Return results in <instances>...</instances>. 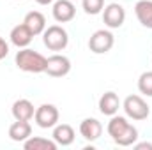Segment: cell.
I'll return each instance as SVG.
<instances>
[{
	"mask_svg": "<svg viewBox=\"0 0 152 150\" xmlns=\"http://www.w3.org/2000/svg\"><path fill=\"white\" fill-rule=\"evenodd\" d=\"M18 2H20V0H18Z\"/></svg>",
	"mask_w": 152,
	"mask_h": 150,
	"instance_id": "cell-24",
	"label": "cell"
},
{
	"mask_svg": "<svg viewBox=\"0 0 152 150\" xmlns=\"http://www.w3.org/2000/svg\"><path fill=\"white\" fill-rule=\"evenodd\" d=\"M9 39H11V42H12L18 50H21V48H27V46L32 42L34 34L27 28V25H25V23H20V25L12 27L11 34H9Z\"/></svg>",
	"mask_w": 152,
	"mask_h": 150,
	"instance_id": "cell-12",
	"label": "cell"
},
{
	"mask_svg": "<svg viewBox=\"0 0 152 150\" xmlns=\"http://www.w3.org/2000/svg\"><path fill=\"white\" fill-rule=\"evenodd\" d=\"M120 108V99L115 92H104L101 97H99V111L106 117H113L117 115Z\"/></svg>",
	"mask_w": 152,
	"mask_h": 150,
	"instance_id": "cell-15",
	"label": "cell"
},
{
	"mask_svg": "<svg viewBox=\"0 0 152 150\" xmlns=\"http://www.w3.org/2000/svg\"><path fill=\"white\" fill-rule=\"evenodd\" d=\"M133 147H134L136 150H143V149H147V150H152V143H145V141H143V143H134Z\"/></svg>",
	"mask_w": 152,
	"mask_h": 150,
	"instance_id": "cell-22",
	"label": "cell"
},
{
	"mask_svg": "<svg viewBox=\"0 0 152 150\" xmlns=\"http://www.w3.org/2000/svg\"><path fill=\"white\" fill-rule=\"evenodd\" d=\"M53 20L57 23H69L76 16V7L71 0H57L51 9Z\"/></svg>",
	"mask_w": 152,
	"mask_h": 150,
	"instance_id": "cell-9",
	"label": "cell"
},
{
	"mask_svg": "<svg viewBox=\"0 0 152 150\" xmlns=\"http://www.w3.org/2000/svg\"><path fill=\"white\" fill-rule=\"evenodd\" d=\"M9 55V44L5 42V39L0 36V60H4Z\"/></svg>",
	"mask_w": 152,
	"mask_h": 150,
	"instance_id": "cell-21",
	"label": "cell"
},
{
	"mask_svg": "<svg viewBox=\"0 0 152 150\" xmlns=\"http://www.w3.org/2000/svg\"><path fill=\"white\" fill-rule=\"evenodd\" d=\"M106 131L112 141L118 147H131L138 140V129L126 117H120V115H113L110 118Z\"/></svg>",
	"mask_w": 152,
	"mask_h": 150,
	"instance_id": "cell-1",
	"label": "cell"
},
{
	"mask_svg": "<svg viewBox=\"0 0 152 150\" xmlns=\"http://www.w3.org/2000/svg\"><path fill=\"white\" fill-rule=\"evenodd\" d=\"M51 136H53V141H55L58 147H69V145H73V141H75L76 133L69 124H57V125L53 127V134H51Z\"/></svg>",
	"mask_w": 152,
	"mask_h": 150,
	"instance_id": "cell-11",
	"label": "cell"
},
{
	"mask_svg": "<svg viewBox=\"0 0 152 150\" xmlns=\"http://www.w3.org/2000/svg\"><path fill=\"white\" fill-rule=\"evenodd\" d=\"M57 143L53 140L42 138V136H30L28 140L23 141V149L25 150H57Z\"/></svg>",
	"mask_w": 152,
	"mask_h": 150,
	"instance_id": "cell-18",
	"label": "cell"
},
{
	"mask_svg": "<svg viewBox=\"0 0 152 150\" xmlns=\"http://www.w3.org/2000/svg\"><path fill=\"white\" fill-rule=\"evenodd\" d=\"M115 44V37L110 30H96L90 39H88V50L96 55H103V53H108Z\"/></svg>",
	"mask_w": 152,
	"mask_h": 150,
	"instance_id": "cell-5",
	"label": "cell"
},
{
	"mask_svg": "<svg viewBox=\"0 0 152 150\" xmlns=\"http://www.w3.org/2000/svg\"><path fill=\"white\" fill-rule=\"evenodd\" d=\"M103 21L108 28H120L126 21V11L120 4H108L103 9Z\"/></svg>",
	"mask_w": 152,
	"mask_h": 150,
	"instance_id": "cell-8",
	"label": "cell"
},
{
	"mask_svg": "<svg viewBox=\"0 0 152 150\" xmlns=\"http://www.w3.org/2000/svg\"><path fill=\"white\" fill-rule=\"evenodd\" d=\"M23 23L27 25V28H28L34 36H39V34H42V32L46 30V18H44V14L39 12V11H30V12H27Z\"/></svg>",
	"mask_w": 152,
	"mask_h": 150,
	"instance_id": "cell-17",
	"label": "cell"
},
{
	"mask_svg": "<svg viewBox=\"0 0 152 150\" xmlns=\"http://www.w3.org/2000/svg\"><path fill=\"white\" fill-rule=\"evenodd\" d=\"M36 2H37L39 5H50V4H51L53 0H36Z\"/></svg>",
	"mask_w": 152,
	"mask_h": 150,
	"instance_id": "cell-23",
	"label": "cell"
},
{
	"mask_svg": "<svg viewBox=\"0 0 152 150\" xmlns=\"http://www.w3.org/2000/svg\"><path fill=\"white\" fill-rule=\"evenodd\" d=\"M122 108H124V113H126L127 118L136 120V122L147 120L149 115H151V106L147 104V101H145L143 97L136 95V94L127 95V97L124 99V103H122Z\"/></svg>",
	"mask_w": 152,
	"mask_h": 150,
	"instance_id": "cell-3",
	"label": "cell"
},
{
	"mask_svg": "<svg viewBox=\"0 0 152 150\" xmlns=\"http://www.w3.org/2000/svg\"><path fill=\"white\" fill-rule=\"evenodd\" d=\"M44 73L48 76H51V78H64V76H67L71 73V60L66 55L55 53V55L48 57Z\"/></svg>",
	"mask_w": 152,
	"mask_h": 150,
	"instance_id": "cell-7",
	"label": "cell"
},
{
	"mask_svg": "<svg viewBox=\"0 0 152 150\" xmlns=\"http://www.w3.org/2000/svg\"><path fill=\"white\" fill-rule=\"evenodd\" d=\"M30 136H32V125L28 124V120H16L9 125V138L12 141L23 143Z\"/></svg>",
	"mask_w": 152,
	"mask_h": 150,
	"instance_id": "cell-13",
	"label": "cell"
},
{
	"mask_svg": "<svg viewBox=\"0 0 152 150\" xmlns=\"http://www.w3.org/2000/svg\"><path fill=\"white\" fill-rule=\"evenodd\" d=\"M81 7L87 14H99L104 9V0H81Z\"/></svg>",
	"mask_w": 152,
	"mask_h": 150,
	"instance_id": "cell-20",
	"label": "cell"
},
{
	"mask_svg": "<svg viewBox=\"0 0 152 150\" xmlns=\"http://www.w3.org/2000/svg\"><path fill=\"white\" fill-rule=\"evenodd\" d=\"M11 113L14 117V120H32L34 118V113H36V108L34 104L28 101V99H18L12 103V108H11Z\"/></svg>",
	"mask_w": 152,
	"mask_h": 150,
	"instance_id": "cell-14",
	"label": "cell"
},
{
	"mask_svg": "<svg viewBox=\"0 0 152 150\" xmlns=\"http://www.w3.org/2000/svg\"><path fill=\"white\" fill-rule=\"evenodd\" d=\"M58 118H60V113L55 104H41L39 108H36V113H34V120L41 129L55 127L58 124Z\"/></svg>",
	"mask_w": 152,
	"mask_h": 150,
	"instance_id": "cell-6",
	"label": "cell"
},
{
	"mask_svg": "<svg viewBox=\"0 0 152 150\" xmlns=\"http://www.w3.org/2000/svg\"><path fill=\"white\" fill-rule=\"evenodd\" d=\"M80 134H81L83 140H87L90 143L97 141L101 138V134H103V124L97 118H92V117L83 118L81 124H80Z\"/></svg>",
	"mask_w": 152,
	"mask_h": 150,
	"instance_id": "cell-10",
	"label": "cell"
},
{
	"mask_svg": "<svg viewBox=\"0 0 152 150\" xmlns=\"http://www.w3.org/2000/svg\"><path fill=\"white\" fill-rule=\"evenodd\" d=\"M134 14L142 27L152 30V0H138L134 5Z\"/></svg>",
	"mask_w": 152,
	"mask_h": 150,
	"instance_id": "cell-16",
	"label": "cell"
},
{
	"mask_svg": "<svg viewBox=\"0 0 152 150\" xmlns=\"http://www.w3.org/2000/svg\"><path fill=\"white\" fill-rule=\"evenodd\" d=\"M138 90L140 94L152 97V71H145L138 78Z\"/></svg>",
	"mask_w": 152,
	"mask_h": 150,
	"instance_id": "cell-19",
	"label": "cell"
},
{
	"mask_svg": "<svg viewBox=\"0 0 152 150\" xmlns=\"http://www.w3.org/2000/svg\"><path fill=\"white\" fill-rule=\"evenodd\" d=\"M46 60H48L46 57H42L39 51H34L30 48H21L14 57L16 67L23 73H32V74L46 71Z\"/></svg>",
	"mask_w": 152,
	"mask_h": 150,
	"instance_id": "cell-2",
	"label": "cell"
},
{
	"mask_svg": "<svg viewBox=\"0 0 152 150\" xmlns=\"http://www.w3.org/2000/svg\"><path fill=\"white\" fill-rule=\"evenodd\" d=\"M42 42L50 51H62L69 44V34L60 25H51L42 32Z\"/></svg>",
	"mask_w": 152,
	"mask_h": 150,
	"instance_id": "cell-4",
	"label": "cell"
}]
</instances>
